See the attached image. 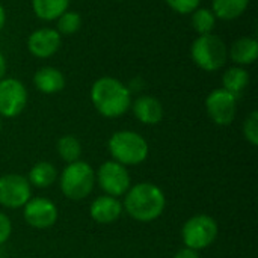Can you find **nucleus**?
<instances>
[{"instance_id":"8","label":"nucleus","mask_w":258,"mask_h":258,"mask_svg":"<svg viewBox=\"0 0 258 258\" xmlns=\"http://www.w3.org/2000/svg\"><path fill=\"white\" fill-rule=\"evenodd\" d=\"M32 198V186L24 175L5 174L0 177V206L5 209H23Z\"/></svg>"},{"instance_id":"28","label":"nucleus","mask_w":258,"mask_h":258,"mask_svg":"<svg viewBox=\"0 0 258 258\" xmlns=\"http://www.w3.org/2000/svg\"><path fill=\"white\" fill-rule=\"evenodd\" d=\"M5 74H6V59H5V56L0 53V80L5 77Z\"/></svg>"},{"instance_id":"4","label":"nucleus","mask_w":258,"mask_h":258,"mask_svg":"<svg viewBox=\"0 0 258 258\" xmlns=\"http://www.w3.org/2000/svg\"><path fill=\"white\" fill-rule=\"evenodd\" d=\"M59 186L65 198L71 201H82L88 198L94 190L95 171L89 163L83 160L68 163L60 172Z\"/></svg>"},{"instance_id":"3","label":"nucleus","mask_w":258,"mask_h":258,"mask_svg":"<svg viewBox=\"0 0 258 258\" xmlns=\"http://www.w3.org/2000/svg\"><path fill=\"white\" fill-rule=\"evenodd\" d=\"M107 148L115 162L124 166H136L147 160L150 147L145 138L132 130H119L113 133L107 142Z\"/></svg>"},{"instance_id":"21","label":"nucleus","mask_w":258,"mask_h":258,"mask_svg":"<svg viewBox=\"0 0 258 258\" xmlns=\"http://www.w3.org/2000/svg\"><path fill=\"white\" fill-rule=\"evenodd\" d=\"M56 148H57L59 157L67 163L77 162L82 157V144L74 135H65L59 138Z\"/></svg>"},{"instance_id":"2","label":"nucleus","mask_w":258,"mask_h":258,"mask_svg":"<svg viewBox=\"0 0 258 258\" xmlns=\"http://www.w3.org/2000/svg\"><path fill=\"white\" fill-rule=\"evenodd\" d=\"M91 101L101 116L119 118L132 106V91L121 80L104 76L92 83Z\"/></svg>"},{"instance_id":"11","label":"nucleus","mask_w":258,"mask_h":258,"mask_svg":"<svg viewBox=\"0 0 258 258\" xmlns=\"http://www.w3.org/2000/svg\"><path fill=\"white\" fill-rule=\"evenodd\" d=\"M59 212L53 201L48 198H30L23 207V218L26 224L36 230H47L57 221Z\"/></svg>"},{"instance_id":"16","label":"nucleus","mask_w":258,"mask_h":258,"mask_svg":"<svg viewBox=\"0 0 258 258\" xmlns=\"http://www.w3.org/2000/svg\"><path fill=\"white\" fill-rule=\"evenodd\" d=\"M228 57L239 67L251 65L258 57V42L252 36H242L236 39L228 48Z\"/></svg>"},{"instance_id":"17","label":"nucleus","mask_w":258,"mask_h":258,"mask_svg":"<svg viewBox=\"0 0 258 258\" xmlns=\"http://www.w3.org/2000/svg\"><path fill=\"white\" fill-rule=\"evenodd\" d=\"M26 178L30 183V186L38 189H47L56 181L57 169L50 162H38L30 168L29 175Z\"/></svg>"},{"instance_id":"29","label":"nucleus","mask_w":258,"mask_h":258,"mask_svg":"<svg viewBox=\"0 0 258 258\" xmlns=\"http://www.w3.org/2000/svg\"><path fill=\"white\" fill-rule=\"evenodd\" d=\"M5 23H6V11H5V8L0 5V30L5 27Z\"/></svg>"},{"instance_id":"26","label":"nucleus","mask_w":258,"mask_h":258,"mask_svg":"<svg viewBox=\"0 0 258 258\" xmlns=\"http://www.w3.org/2000/svg\"><path fill=\"white\" fill-rule=\"evenodd\" d=\"M12 234V222L8 215L0 212V245L9 240Z\"/></svg>"},{"instance_id":"20","label":"nucleus","mask_w":258,"mask_h":258,"mask_svg":"<svg viewBox=\"0 0 258 258\" xmlns=\"http://www.w3.org/2000/svg\"><path fill=\"white\" fill-rule=\"evenodd\" d=\"M251 0H213L212 11L216 18L230 21L239 18L249 6Z\"/></svg>"},{"instance_id":"10","label":"nucleus","mask_w":258,"mask_h":258,"mask_svg":"<svg viewBox=\"0 0 258 258\" xmlns=\"http://www.w3.org/2000/svg\"><path fill=\"white\" fill-rule=\"evenodd\" d=\"M206 110L209 118L216 125H230L237 113V97H234L224 88H218L207 95Z\"/></svg>"},{"instance_id":"1","label":"nucleus","mask_w":258,"mask_h":258,"mask_svg":"<svg viewBox=\"0 0 258 258\" xmlns=\"http://www.w3.org/2000/svg\"><path fill=\"white\" fill-rule=\"evenodd\" d=\"M122 209L127 215L138 222H153L162 216L166 207V198L163 190L154 183L144 181L130 186L124 195Z\"/></svg>"},{"instance_id":"12","label":"nucleus","mask_w":258,"mask_h":258,"mask_svg":"<svg viewBox=\"0 0 258 258\" xmlns=\"http://www.w3.org/2000/svg\"><path fill=\"white\" fill-rule=\"evenodd\" d=\"M62 44V36L53 27H39L33 30L27 38L29 51L39 59L51 57L57 53Z\"/></svg>"},{"instance_id":"13","label":"nucleus","mask_w":258,"mask_h":258,"mask_svg":"<svg viewBox=\"0 0 258 258\" xmlns=\"http://www.w3.org/2000/svg\"><path fill=\"white\" fill-rule=\"evenodd\" d=\"M122 212H124V209H122L121 201L118 198L109 197V195H101V197L95 198L89 209V215H91L92 221H95L97 224H101V225H110V224L116 222L121 218Z\"/></svg>"},{"instance_id":"18","label":"nucleus","mask_w":258,"mask_h":258,"mask_svg":"<svg viewBox=\"0 0 258 258\" xmlns=\"http://www.w3.org/2000/svg\"><path fill=\"white\" fill-rule=\"evenodd\" d=\"M248 85H249V73L243 67H231L222 76V88L237 98L243 94Z\"/></svg>"},{"instance_id":"14","label":"nucleus","mask_w":258,"mask_h":258,"mask_svg":"<svg viewBox=\"0 0 258 258\" xmlns=\"http://www.w3.org/2000/svg\"><path fill=\"white\" fill-rule=\"evenodd\" d=\"M132 110L136 119L147 125H156L163 119V106L153 95H141L132 101Z\"/></svg>"},{"instance_id":"7","label":"nucleus","mask_w":258,"mask_h":258,"mask_svg":"<svg viewBox=\"0 0 258 258\" xmlns=\"http://www.w3.org/2000/svg\"><path fill=\"white\" fill-rule=\"evenodd\" d=\"M95 183L106 195L119 198L124 197L130 189L132 178L127 171V166L115 160H107L95 172Z\"/></svg>"},{"instance_id":"27","label":"nucleus","mask_w":258,"mask_h":258,"mask_svg":"<svg viewBox=\"0 0 258 258\" xmlns=\"http://www.w3.org/2000/svg\"><path fill=\"white\" fill-rule=\"evenodd\" d=\"M174 258H200V254H198V251L184 246V248H181V249L175 254V257Z\"/></svg>"},{"instance_id":"25","label":"nucleus","mask_w":258,"mask_h":258,"mask_svg":"<svg viewBox=\"0 0 258 258\" xmlns=\"http://www.w3.org/2000/svg\"><path fill=\"white\" fill-rule=\"evenodd\" d=\"M166 3L174 12L186 15V14H192L195 9H198L201 0H166Z\"/></svg>"},{"instance_id":"30","label":"nucleus","mask_w":258,"mask_h":258,"mask_svg":"<svg viewBox=\"0 0 258 258\" xmlns=\"http://www.w3.org/2000/svg\"><path fill=\"white\" fill-rule=\"evenodd\" d=\"M0 132H2V119H0Z\"/></svg>"},{"instance_id":"5","label":"nucleus","mask_w":258,"mask_h":258,"mask_svg":"<svg viewBox=\"0 0 258 258\" xmlns=\"http://www.w3.org/2000/svg\"><path fill=\"white\" fill-rule=\"evenodd\" d=\"M190 56L198 68L213 73L225 65L228 59V47L219 36L213 33L198 35V38L192 42Z\"/></svg>"},{"instance_id":"24","label":"nucleus","mask_w":258,"mask_h":258,"mask_svg":"<svg viewBox=\"0 0 258 258\" xmlns=\"http://www.w3.org/2000/svg\"><path fill=\"white\" fill-rule=\"evenodd\" d=\"M242 132H243V138L246 139V142H249L252 147H257L258 145V112L257 110H252V112L248 115V118L243 121Z\"/></svg>"},{"instance_id":"9","label":"nucleus","mask_w":258,"mask_h":258,"mask_svg":"<svg viewBox=\"0 0 258 258\" xmlns=\"http://www.w3.org/2000/svg\"><path fill=\"white\" fill-rule=\"evenodd\" d=\"M27 106V89L24 83L14 77L0 80V116L15 118Z\"/></svg>"},{"instance_id":"6","label":"nucleus","mask_w":258,"mask_h":258,"mask_svg":"<svg viewBox=\"0 0 258 258\" xmlns=\"http://www.w3.org/2000/svg\"><path fill=\"white\" fill-rule=\"evenodd\" d=\"M218 222L209 215H195L181 228V240L186 248L201 251L209 248L218 237Z\"/></svg>"},{"instance_id":"23","label":"nucleus","mask_w":258,"mask_h":258,"mask_svg":"<svg viewBox=\"0 0 258 258\" xmlns=\"http://www.w3.org/2000/svg\"><path fill=\"white\" fill-rule=\"evenodd\" d=\"M82 27V17L79 12L74 11H65L59 18H57V27L56 30L59 32L60 36H70L79 32Z\"/></svg>"},{"instance_id":"22","label":"nucleus","mask_w":258,"mask_h":258,"mask_svg":"<svg viewBox=\"0 0 258 258\" xmlns=\"http://www.w3.org/2000/svg\"><path fill=\"white\" fill-rule=\"evenodd\" d=\"M216 26V17L209 8H198L192 12V27L198 35L213 33Z\"/></svg>"},{"instance_id":"19","label":"nucleus","mask_w":258,"mask_h":258,"mask_svg":"<svg viewBox=\"0 0 258 258\" xmlns=\"http://www.w3.org/2000/svg\"><path fill=\"white\" fill-rule=\"evenodd\" d=\"M70 0H32L35 15L44 21L57 20L65 11H68Z\"/></svg>"},{"instance_id":"15","label":"nucleus","mask_w":258,"mask_h":258,"mask_svg":"<svg viewBox=\"0 0 258 258\" xmlns=\"http://www.w3.org/2000/svg\"><path fill=\"white\" fill-rule=\"evenodd\" d=\"M33 85L42 94H57L65 88V76L54 67H42L35 73Z\"/></svg>"}]
</instances>
